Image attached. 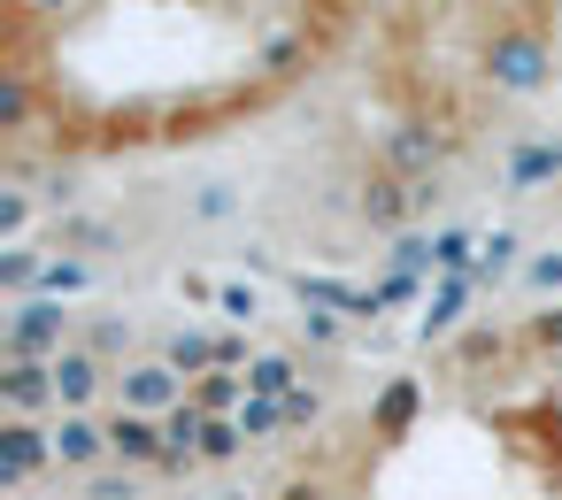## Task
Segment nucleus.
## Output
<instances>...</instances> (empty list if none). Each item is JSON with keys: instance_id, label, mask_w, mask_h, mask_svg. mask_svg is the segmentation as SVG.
<instances>
[{"instance_id": "1", "label": "nucleus", "mask_w": 562, "mask_h": 500, "mask_svg": "<svg viewBox=\"0 0 562 500\" xmlns=\"http://www.w3.org/2000/svg\"><path fill=\"white\" fill-rule=\"evenodd\" d=\"M554 78V47H547V32H531V24H501L493 39H485V86L493 93H539Z\"/></svg>"}, {"instance_id": "2", "label": "nucleus", "mask_w": 562, "mask_h": 500, "mask_svg": "<svg viewBox=\"0 0 562 500\" xmlns=\"http://www.w3.org/2000/svg\"><path fill=\"white\" fill-rule=\"evenodd\" d=\"M63 346H78V316H70L63 300H47V293L16 300L9 339H0V362H55Z\"/></svg>"}, {"instance_id": "3", "label": "nucleus", "mask_w": 562, "mask_h": 500, "mask_svg": "<svg viewBox=\"0 0 562 500\" xmlns=\"http://www.w3.org/2000/svg\"><path fill=\"white\" fill-rule=\"evenodd\" d=\"M186 400H193V377H178L162 354L116 370V408H132V416H178Z\"/></svg>"}, {"instance_id": "4", "label": "nucleus", "mask_w": 562, "mask_h": 500, "mask_svg": "<svg viewBox=\"0 0 562 500\" xmlns=\"http://www.w3.org/2000/svg\"><path fill=\"white\" fill-rule=\"evenodd\" d=\"M431 193H439V185H408V178L378 170V178L362 185V224H370V231H393V239H401V231H408L416 216H431Z\"/></svg>"}, {"instance_id": "5", "label": "nucleus", "mask_w": 562, "mask_h": 500, "mask_svg": "<svg viewBox=\"0 0 562 500\" xmlns=\"http://www.w3.org/2000/svg\"><path fill=\"white\" fill-rule=\"evenodd\" d=\"M109 385H116V370H109L86 339L55 354V400H63V416H93V400H101Z\"/></svg>"}, {"instance_id": "6", "label": "nucleus", "mask_w": 562, "mask_h": 500, "mask_svg": "<svg viewBox=\"0 0 562 500\" xmlns=\"http://www.w3.org/2000/svg\"><path fill=\"white\" fill-rule=\"evenodd\" d=\"M454 155V132H424V124H401L385 132V170L408 178V185H431V170Z\"/></svg>"}, {"instance_id": "7", "label": "nucleus", "mask_w": 562, "mask_h": 500, "mask_svg": "<svg viewBox=\"0 0 562 500\" xmlns=\"http://www.w3.org/2000/svg\"><path fill=\"white\" fill-rule=\"evenodd\" d=\"M109 454H116L124 469H162V462H170V431H162V416L109 408Z\"/></svg>"}, {"instance_id": "8", "label": "nucleus", "mask_w": 562, "mask_h": 500, "mask_svg": "<svg viewBox=\"0 0 562 500\" xmlns=\"http://www.w3.org/2000/svg\"><path fill=\"white\" fill-rule=\"evenodd\" d=\"M0 400H9L16 423H40L47 408L63 416V400H55V362H0Z\"/></svg>"}, {"instance_id": "9", "label": "nucleus", "mask_w": 562, "mask_h": 500, "mask_svg": "<svg viewBox=\"0 0 562 500\" xmlns=\"http://www.w3.org/2000/svg\"><path fill=\"white\" fill-rule=\"evenodd\" d=\"M55 462V423H16L0 431V485H32L40 469Z\"/></svg>"}, {"instance_id": "10", "label": "nucleus", "mask_w": 562, "mask_h": 500, "mask_svg": "<svg viewBox=\"0 0 562 500\" xmlns=\"http://www.w3.org/2000/svg\"><path fill=\"white\" fill-rule=\"evenodd\" d=\"M293 293H301V308H331V316H347V323H370V316H385V293L370 285H339V277H293Z\"/></svg>"}, {"instance_id": "11", "label": "nucleus", "mask_w": 562, "mask_h": 500, "mask_svg": "<svg viewBox=\"0 0 562 500\" xmlns=\"http://www.w3.org/2000/svg\"><path fill=\"white\" fill-rule=\"evenodd\" d=\"M109 454V416H55V469H101Z\"/></svg>"}, {"instance_id": "12", "label": "nucleus", "mask_w": 562, "mask_h": 500, "mask_svg": "<svg viewBox=\"0 0 562 500\" xmlns=\"http://www.w3.org/2000/svg\"><path fill=\"white\" fill-rule=\"evenodd\" d=\"M554 178H562V139H524L501 162V185L508 193H531V185H554Z\"/></svg>"}, {"instance_id": "13", "label": "nucleus", "mask_w": 562, "mask_h": 500, "mask_svg": "<svg viewBox=\"0 0 562 500\" xmlns=\"http://www.w3.org/2000/svg\"><path fill=\"white\" fill-rule=\"evenodd\" d=\"M193 408H201L209 423H232V416L247 408V370H209V377H193Z\"/></svg>"}, {"instance_id": "14", "label": "nucleus", "mask_w": 562, "mask_h": 500, "mask_svg": "<svg viewBox=\"0 0 562 500\" xmlns=\"http://www.w3.org/2000/svg\"><path fill=\"white\" fill-rule=\"evenodd\" d=\"M416 416H424V385H416V377H393V385L378 393V408H370V431H378V439H401Z\"/></svg>"}, {"instance_id": "15", "label": "nucleus", "mask_w": 562, "mask_h": 500, "mask_svg": "<svg viewBox=\"0 0 562 500\" xmlns=\"http://www.w3.org/2000/svg\"><path fill=\"white\" fill-rule=\"evenodd\" d=\"M162 362H170L178 377H209V370H216V339H209V331H186V323H178V331L162 339Z\"/></svg>"}, {"instance_id": "16", "label": "nucleus", "mask_w": 562, "mask_h": 500, "mask_svg": "<svg viewBox=\"0 0 562 500\" xmlns=\"http://www.w3.org/2000/svg\"><path fill=\"white\" fill-rule=\"evenodd\" d=\"M47 262H55V254H40V247H0V293L32 300V293H40V277H47Z\"/></svg>"}, {"instance_id": "17", "label": "nucleus", "mask_w": 562, "mask_h": 500, "mask_svg": "<svg viewBox=\"0 0 562 500\" xmlns=\"http://www.w3.org/2000/svg\"><path fill=\"white\" fill-rule=\"evenodd\" d=\"M32 116H40L32 70H0V132H32Z\"/></svg>"}, {"instance_id": "18", "label": "nucleus", "mask_w": 562, "mask_h": 500, "mask_svg": "<svg viewBox=\"0 0 562 500\" xmlns=\"http://www.w3.org/2000/svg\"><path fill=\"white\" fill-rule=\"evenodd\" d=\"M293 385H301V362H293V354H255V362H247V393H255V400H285Z\"/></svg>"}, {"instance_id": "19", "label": "nucleus", "mask_w": 562, "mask_h": 500, "mask_svg": "<svg viewBox=\"0 0 562 500\" xmlns=\"http://www.w3.org/2000/svg\"><path fill=\"white\" fill-rule=\"evenodd\" d=\"M470 293H477V285H470V277H447V285H439V293H431V300H424V323H416V331H424V339H447V331H454V316H462V300H470Z\"/></svg>"}, {"instance_id": "20", "label": "nucleus", "mask_w": 562, "mask_h": 500, "mask_svg": "<svg viewBox=\"0 0 562 500\" xmlns=\"http://www.w3.org/2000/svg\"><path fill=\"white\" fill-rule=\"evenodd\" d=\"M86 285H93V262H86V254H55V262H47V277H40V293H47V300H78Z\"/></svg>"}, {"instance_id": "21", "label": "nucleus", "mask_w": 562, "mask_h": 500, "mask_svg": "<svg viewBox=\"0 0 562 500\" xmlns=\"http://www.w3.org/2000/svg\"><path fill=\"white\" fill-rule=\"evenodd\" d=\"M431 262H439L447 277H470V270H477V247H470V231H462V224L431 231Z\"/></svg>"}, {"instance_id": "22", "label": "nucleus", "mask_w": 562, "mask_h": 500, "mask_svg": "<svg viewBox=\"0 0 562 500\" xmlns=\"http://www.w3.org/2000/svg\"><path fill=\"white\" fill-rule=\"evenodd\" d=\"M516 254H524V247H516V231H493V239L477 247V270H470V285H501V277L516 270Z\"/></svg>"}, {"instance_id": "23", "label": "nucleus", "mask_w": 562, "mask_h": 500, "mask_svg": "<svg viewBox=\"0 0 562 500\" xmlns=\"http://www.w3.org/2000/svg\"><path fill=\"white\" fill-rule=\"evenodd\" d=\"M0 247H32V193L24 185L0 193Z\"/></svg>"}, {"instance_id": "24", "label": "nucleus", "mask_w": 562, "mask_h": 500, "mask_svg": "<svg viewBox=\"0 0 562 500\" xmlns=\"http://www.w3.org/2000/svg\"><path fill=\"white\" fill-rule=\"evenodd\" d=\"M216 308L232 316V331H255V323H262V293H255V285H239V277H224Z\"/></svg>"}, {"instance_id": "25", "label": "nucleus", "mask_w": 562, "mask_h": 500, "mask_svg": "<svg viewBox=\"0 0 562 500\" xmlns=\"http://www.w3.org/2000/svg\"><path fill=\"white\" fill-rule=\"evenodd\" d=\"M232 423H239L247 439H278V431H293V423H285V400H255V393H247V408H239Z\"/></svg>"}, {"instance_id": "26", "label": "nucleus", "mask_w": 562, "mask_h": 500, "mask_svg": "<svg viewBox=\"0 0 562 500\" xmlns=\"http://www.w3.org/2000/svg\"><path fill=\"white\" fill-rule=\"evenodd\" d=\"M501 346H508V339H501L493 323H477V331H462V339H454V362H462V370H477V362H501Z\"/></svg>"}, {"instance_id": "27", "label": "nucleus", "mask_w": 562, "mask_h": 500, "mask_svg": "<svg viewBox=\"0 0 562 500\" xmlns=\"http://www.w3.org/2000/svg\"><path fill=\"white\" fill-rule=\"evenodd\" d=\"M86 346H93V354H101V362H116V354H124V346H132V316H101V323H93V331H86Z\"/></svg>"}, {"instance_id": "28", "label": "nucleus", "mask_w": 562, "mask_h": 500, "mask_svg": "<svg viewBox=\"0 0 562 500\" xmlns=\"http://www.w3.org/2000/svg\"><path fill=\"white\" fill-rule=\"evenodd\" d=\"M239 454H247V431L239 423H209L201 431V462H239Z\"/></svg>"}, {"instance_id": "29", "label": "nucleus", "mask_w": 562, "mask_h": 500, "mask_svg": "<svg viewBox=\"0 0 562 500\" xmlns=\"http://www.w3.org/2000/svg\"><path fill=\"white\" fill-rule=\"evenodd\" d=\"M232 208H239V185H201V193H193V216H201V224H216V216H232Z\"/></svg>"}, {"instance_id": "30", "label": "nucleus", "mask_w": 562, "mask_h": 500, "mask_svg": "<svg viewBox=\"0 0 562 500\" xmlns=\"http://www.w3.org/2000/svg\"><path fill=\"white\" fill-rule=\"evenodd\" d=\"M393 270H408V277H416V270H439V262H431V239L401 231V239H393Z\"/></svg>"}, {"instance_id": "31", "label": "nucleus", "mask_w": 562, "mask_h": 500, "mask_svg": "<svg viewBox=\"0 0 562 500\" xmlns=\"http://www.w3.org/2000/svg\"><path fill=\"white\" fill-rule=\"evenodd\" d=\"M524 285H531V293H562V247H554V254H531V262H524Z\"/></svg>"}, {"instance_id": "32", "label": "nucleus", "mask_w": 562, "mask_h": 500, "mask_svg": "<svg viewBox=\"0 0 562 500\" xmlns=\"http://www.w3.org/2000/svg\"><path fill=\"white\" fill-rule=\"evenodd\" d=\"M285 423H324V393L316 385H293L285 393Z\"/></svg>"}, {"instance_id": "33", "label": "nucleus", "mask_w": 562, "mask_h": 500, "mask_svg": "<svg viewBox=\"0 0 562 500\" xmlns=\"http://www.w3.org/2000/svg\"><path fill=\"white\" fill-rule=\"evenodd\" d=\"M339 323H347V316H331V308H301V331H308L316 346H339Z\"/></svg>"}, {"instance_id": "34", "label": "nucleus", "mask_w": 562, "mask_h": 500, "mask_svg": "<svg viewBox=\"0 0 562 500\" xmlns=\"http://www.w3.org/2000/svg\"><path fill=\"white\" fill-rule=\"evenodd\" d=\"M247 331H216V370H247Z\"/></svg>"}, {"instance_id": "35", "label": "nucleus", "mask_w": 562, "mask_h": 500, "mask_svg": "<svg viewBox=\"0 0 562 500\" xmlns=\"http://www.w3.org/2000/svg\"><path fill=\"white\" fill-rule=\"evenodd\" d=\"M531 339H539V346H554V354H562V300H554V308H539V316H531Z\"/></svg>"}, {"instance_id": "36", "label": "nucleus", "mask_w": 562, "mask_h": 500, "mask_svg": "<svg viewBox=\"0 0 562 500\" xmlns=\"http://www.w3.org/2000/svg\"><path fill=\"white\" fill-rule=\"evenodd\" d=\"M378 293H385V308H393V300H416V277H408V270H393Z\"/></svg>"}, {"instance_id": "37", "label": "nucleus", "mask_w": 562, "mask_h": 500, "mask_svg": "<svg viewBox=\"0 0 562 500\" xmlns=\"http://www.w3.org/2000/svg\"><path fill=\"white\" fill-rule=\"evenodd\" d=\"M93 500H132V469L124 477H93Z\"/></svg>"}, {"instance_id": "38", "label": "nucleus", "mask_w": 562, "mask_h": 500, "mask_svg": "<svg viewBox=\"0 0 562 500\" xmlns=\"http://www.w3.org/2000/svg\"><path fill=\"white\" fill-rule=\"evenodd\" d=\"M24 9H40V16H63V9H78V0H24Z\"/></svg>"}]
</instances>
